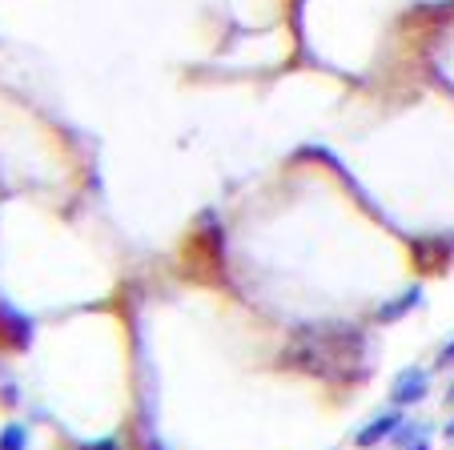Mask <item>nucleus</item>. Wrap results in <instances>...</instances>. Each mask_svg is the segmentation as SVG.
I'll use <instances>...</instances> for the list:
<instances>
[{
  "instance_id": "f257e3e1",
  "label": "nucleus",
  "mask_w": 454,
  "mask_h": 450,
  "mask_svg": "<svg viewBox=\"0 0 454 450\" xmlns=\"http://www.w3.org/2000/svg\"><path fill=\"white\" fill-rule=\"evenodd\" d=\"M282 366L309 378H358L366 370V334L350 322H306L282 350Z\"/></svg>"
},
{
  "instance_id": "f03ea898",
  "label": "nucleus",
  "mask_w": 454,
  "mask_h": 450,
  "mask_svg": "<svg viewBox=\"0 0 454 450\" xmlns=\"http://www.w3.org/2000/svg\"><path fill=\"white\" fill-rule=\"evenodd\" d=\"M454 257V238H422L414 241V265H419V273H442L446 265H450Z\"/></svg>"
},
{
  "instance_id": "7ed1b4c3",
  "label": "nucleus",
  "mask_w": 454,
  "mask_h": 450,
  "mask_svg": "<svg viewBox=\"0 0 454 450\" xmlns=\"http://www.w3.org/2000/svg\"><path fill=\"white\" fill-rule=\"evenodd\" d=\"M427 386H430V374L419 370V366H411V370H403L395 378V386H390V402H395V407L422 402V399H427Z\"/></svg>"
},
{
  "instance_id": "20e7f679",
  "label": "nucleus",
  "mask_w": 454,
  "mask_h": 450,
  "mask_svg": "<svg viewBox=\"0 0 454 450\" xmlns=\"http://www.w3.org/2000/svg\"><path fill=\"white\" fill-rule=\"evenodd\" d=\"M0 342H9L12 350H25L33 342V322L25 314H17L9 302H0Z\"/></svg>"
},
{
  "instance_id": "39448f33",
  "label": "nucleus",
  "mask_w": 454,
  "mask_h": 450,
  "mask_svg": "<svg viewBox=\"0 0 454 450\" xmlns=\"http://www.w3.org/2000/svg\"><path fill=\"white\" fill-rule=\"evenodd\" d=\"M398 426H403V414H398V410H386V414H378L374 422H366L358 430V446H378V442H386V438H395V430Z\"/></svg>"
},
{
  "instance_id": "423d86ee",
  "label": "nucleus",
  "mask_w": 454,
  "mask_h": 450,
  "mask_svg": "<svg viewBox=\"0 0 454 450\" xmlns=\"http://www.w3.org/2000/svg\"><path fill=\"white\" fill-rule=\"evenodd\" d=\"M419 306H422V286H406L395 302H386V306L378 310V322H398V318H406L411 310H419Z\"/></svg>"
},
{
  "instance_id": "0eeeda50",
  "label": "nucleus",
  "mask_w": 454,
  "mask_h": 450,
  "mask_svg": "<svg viewBox=\"0 0 454 450\" xmlns=\"http://www.w3.org/2000/svg\"><path fill=\"white\" fill-rule=\"evenodd\" d=\"M0 450H28V430L20 422H9L0 430Z\"/></svg>"
},
{
  "instance_id": "6e6552de",
  "label": "nucleus",
  "mask_w": 454,
  "mask_h": 450,
  "mask_svg": "<svg viewBox=\"0 0 454 450\" xmlns=\"http://www.w3.org/2000/svg\"><path fill=\"white\" fill-rule=\"evenodd\" d=\"M454 362V342H446L442 350H438V366H450Z\"/></svg>"
},
{
  "instance_id": "1a4fd4ad",
  "label": "nucleus",
  "mask_w": 454,
  "mask_h": 450,
  "mask_svg": "<svg viewBox=\"0 0 454 450\" xmlns=\"http://www.w3.org/2000/svg\"><path fill=\"white\" fill-rule=\"evenodd\" d=\"M406 450H430V446H427V442L419 438V442H414V446H406Z\"/></svg>"
},
{
  "instance_id": "9d476101",
  "label": "nucleus",
  "mask_w": 454,
  "mask_h": 450,
  "mask_svg": "<svg viewBox=\"0 0 454 450\" xmlns=\"http://www.w3.org/2000/svg\"><path fill=\"white\" fill-rule=\"evenodd\" d=\"M446 438H454V418H450V422H446Z\"/></svg>"
},
{
  "instance_id": "9b49d317",
  "label": "nucleus",
  "mask_w": 454,
  "mask_h": 450,
  "mask_svg": "<svg viewBox=\"0 0 454 450\" xmlns=\"http://www.w3.org/2000/svg\"><path fill=\"white\" fill-rule=\"evenodd\" d=\"M446 402H454V386H450V391H446Z\"/></svg>"
}]
</instances>
